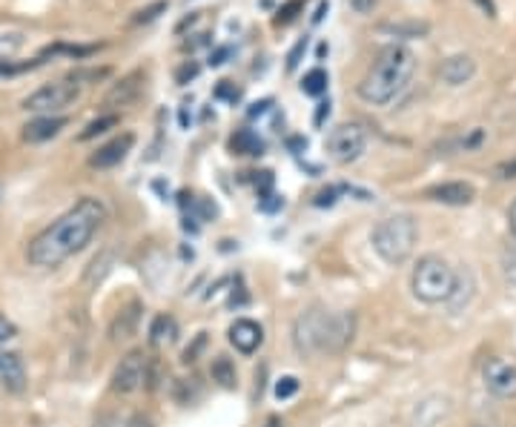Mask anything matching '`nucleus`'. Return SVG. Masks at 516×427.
Here are the masks:
<instances>
[{
  "instance_id": "4be33fe9",
  "label": "nucleus",
  "mask_w": 516,
  "mask_h": 427,
  "mask_svg": "<svg viewBox=\"0 0 516 427\" xmlns=\"http://www.w3.org/2000/svg\"><path fill=\"white\" fill-rule=\"evenodd\" d=\"M23 43H26L23 32H0V61L18 55L23 49Z\"/></svg>"
},
{
  "instance_id": "f704fd0d",
  "label": "nucleus",
  "mask_w": 516,
  "mask_h": 427,
  "mask_svg": "<svg viewBox=\"0 0 516 427\" xmlns=\"http://www.w3.org/2000/svg\"><path fill=\"white\" fill-rule=\"evenodd\" d=\"M218 210H215V204H210V201H201V215L204 218H210V215H215Z\"/></svg>"
},
{
  "instance_id": "423d86ee",
  "label": "nucleus",
  "mask_w": 516,
  "mask_h": 427,
  "mask_svg": "<svg viewBox=\"0 0 516 427\" xmlns=\"http://www.w3.org/2000/svg\"><path fill=\"white\" fill-rule=\"evenodd\" d=\"M367 147V132L359 124H342L330 132L327 138V150L339 161V164H353L356 158H362Z\"/></svg>"
},
{
  "instance_id": "9b49d317",
  "label": "nucleus",
  "mask_w": 516,
  "mask_h": 427,
  "mask_svg": "<svg viewBox=\"0 0 516 427\" xmlns=\"http://www.w3.org/2000/svg\"><path fill=\"white\" fill-rule=\"evenodd\" d=\"M264 342V330H261V324L253 319H238L233 321V327H230V344L236 347L238 353H244V356H253L258 347Z\"/></svg>"
},
{
  "instance_id": "4c0bfd02",
  "label": "nucleus",
  "mask_w": 516,
  "mask_h": 427,
  "mask_svg": "<svg viewBox=\"0 0 516 427\" xmlns=\"http://www.w3.org/2000/svg\"><path fill=\"white\" fill-rule=\"evenodd\" d=\"M267 427H279V422H276V419H270V422H267Z\"/></svg>"
},
{
  "instance_id": "393cba45",
  "label": "nucleus",
  "mask_w": 516,
  "mask_h": 427,
  "mask_svg": "<svg viewBox=\"0 0 516 427\" xmlns=\"http://www.w3.org/2000/svg\"><path fill=\"white\" fill-rule=\"evenodd\" d=\"M215 98H221V101H230V104H236L238 98H241V89L236 84H230V81H221V84L215 86Z\"/></svg>"
},
{
  "instance_id": "473e14b6",
  "label": "nucleus",
  "mask_w": 516,
  "mask_h": 427,
  "mask_svg": "<svg viewBox=\"0 0 516 427\" xmlns=\"http://www.w3.org/2000/svg\"><path fill=\"white\" fill-rule=\"evenodd\" d=\"M499 178H516V164H505V167H499Z\"/></svg>"
},
{
  "instance_id": "20e7f679",
  "label": "nucleus",
  "mask_w": 516,
  "mask_h": 427,
  "mask_svg": "<svg viewBox=\"0 0 516 427\" xmlns=\"http://www.w3.org/2000/svg\"><path fill=\"white\" fill-rule=\"evenodd\" d=\"M456 287V270L442 256L419 258L413 276H410V290L422 304H448Z\"/></svg>"
},
{
  "instance_id": "e433bc0d",
  "label": "nucleus",
  "mask_w": 516,
  "mask_h": 427,
  "mask_svg": "<svg viewBox=\"0 0 516 427\" xmlns=\"http://www.w3.org/2000/svg\"><path fill=\"white\" fill-rule=\"evenodd\" d=\"M367 6H373V0H356V9H367Z\"/></svg>"
},
{
  "instance_id": "c85d7f7f",
  "label": "nucleus",
  "mask_w": 516,
  "mask_h": 427,
  "mask_svg": "<svg viewBox=\"0 0 516 427\" xmlns=\"http://www.w3.org/2000/svg\"><path fill=\"white\" fill-rule=\"evenodd\" d=\"M281 207V198L279 195H270V193H264V198H261V210H279Z\"/></svg>"
},
{
  "instance_id": "5701e85b",
  "label": "nucleus",
  "mask_w": 516,
  "mask_h": 427,
  "mask_svg": "<svg viewBox=\"0 0 516 427\" xmlns=\"http://www.w3.org/2000/svg\"><path fill=\"white\" fill-rule=\"evenodd\" d=\"M115 124H118V118H115V115H104V118L92 121V124L81 132V141H92L95 135H104V132L115 127Z\"/></svg>"
},
{
  "instance_id": "c9c22d12",
  "label": "nucleus",
  "mask_w": 516,
  "mask_h": 427,
  "mask_svg": "<svg viewBox=\"0 0 516 427\" xmlns=\"http://www.w3.org/2000/svg\"><path fill=\"white\" fill-rule=\"evenodd\" d=\"M508 221H511V235H516V201L511 204V210H508Z\"/></svg>"
},
{
  "instance_id": "4468645a",
  "label": "nucleus",
  "mask_w": 516,
  "mask_h": 427,
  "mask_svg": "<svg viewBox=\"0 0 516 427\" xmlns=\"http://www.w3.org/2000/svg\"><path fill=\"white\" fill-rule=\"evenodd\" d=\"M476 75V64L471 55H451L445 58V64L439 66V78L448 86H462Z\"/></svg>"
},
{
  "instance_id": "2f4dec72",
  "label": "nucleus",
  "mask_w": 516,
  "mask_h": 427,
  "mask_svg": "<svg viewBox=\"0 0 516 427\" xmlns=\"http://www.w3.org/2000/svg\"><path fill=\"white\" fill-rule=\"evenodd\" d=\"M327 115H330V101H327V104H319V112H316V127H322Z\"/></svg>"
},
{
  "instance_id": "cd10ccee",
  "label": "nucleus",
  "mask_w": 516,
  "mask_h": 427,
  "mask_svg": "<svg viewBox=\"0 0 516 427\" xmlns=\"http://www.w3.org/2000/svg\"><path fill=\"white\" fill-rule=\"evenodd\" d=\"M164 9H167L164 3H155V6H150V9H144V12H138V18H135V21H138V23L155 21V18H158V12H164Z\"/></svg>"
},
{
  "instance_id": "c756f323",
  "label": "nucleus",
  "mask_w": 516,
  "mask_h": 427,
  "mask_svg": "<svg viewBox=\"0 0 516 427\" xmlns=\"http://www.w3.org/2000/svg\"><path fill=\"white\" fill-rule=\"evenodd\" d=\"M336 193H339V190H327V193L319 195V198H316V207H330V204H336Z\"/></svg>"
},
{
  "instance_id": "b1692460",
  "label": "nucleus",
  "mask_w": 516,
  "mask_h": 427,
  "mask_svg": "<svg viewBox=\"0 0 516 427\" xmlns=\"http://www.w3.org/2000/svg\"><path fill=\"white\" fill-rule=\"evenodd\" d=\"M299 393V379L296 376H284L276 382V399H290Z\"/></svg>"
},
{
  "instance_id": "bb28decb",
  "label": "nucleus",
  "mask_w": 516,
  "mask_h": 427,
  "mask_svg": "<svg viewBox=\"0 0 516 427\" xmlns=\"http://www.w3.org/2000/svg\"><path fill=\"white\" fill-rule=\"evenodd\" d=\"M301 3H304V0H290V3H287V6H284V9H281V12H279V18H276V23H290V21H293V18H296V12H299V9H301Z\"/></svg>"
},
{
  "instance_id": "a878e982",
  "label": "nucleus",
  "mask_w": 516,
  "mask_h": 427,
  "mask_svg": "<svg viewBox=\"0 0 516 427\" xmlns=\"http://www.w3.org/2000/svg\"><path fill=\"white\" fill-rule=\"evenodd\" d=\"M15 336H18V327L0 313V344H6L9 339H15Z\"/></svg>"
},
{
  "instance_id": "39448f33",
  "label": "nucleus",
  "mask_w": 516,
  "mask_h": 427,
  "mask_svg": "<svg viewBox=\"0 0 516 427\" xmlns=\"http://www.w3.org/2000/svg\"><path fill=\"white\" fill-rule=\"evenodd\" d=\"M78 95H81V89H78L75 81H55V84H46L41 86L38 92H32V95L23 101V109L52 115V112H61V109H66L69 104H75Z\"/></svg>"
},
{
  "instance_id": "a211bd4d",
  "label": "nucleus",
  "mask_w": 516,
  "mask_h": 427,
  "mask_svg": "<svg viewBox=\"0 0 516 427\" xmlns=\"http://www.w3.org/2000/svg\"><path fill=\"white\" fill-rule=\"evenodd\" d=\"M230 150H233V155H261L264 141L258 138V132H253V129H238L236 135L230 138Z\"/></svg>"
},
{
  "instance_id": "2eb2a0df",
  "label": "nucleus",
  "mask_w": 516,
  "mask_h": 427,
  "mask_svg": "<svg viewBox=\"0 0 516 427\" xmlns=\"http://www.w3.org/2000/svg\"><path fill=\"white\" fill-rule=\"evenodd\" d=\"M66 124H69V121H66L64 115H43V118H38V121H32V124L23 127V141H29V144L49 141V138H55Z\"/></svg>"
},
{
  "instance_id": "aec40b11",
  "label": "nucleus",
  "mask_w": 516,
  "mask_h": 427,
  "mask_svg": "<svg viewBox=\"0 0 516 427\" xmlns=\"http://www.w3.org/2000/svg\"><path fill=\"white\" fill-rule=\"evenodd\" d=\"M213 379L221 387L236 385V367H233V362H230V359H224V356H218V359L213 362Z\"/></svg>"
},
{
  "instance_id": "6e6552de",
  "label": "nucleus",
  "mask_w": 516,
  "mask_h": 427,
  "mask_svg": "<svg viewBox=\"0 0 516 427\" xmlns=\"http://www.w3.org/2000/svg\"><path fill=\"white\" fill-rule=\"evenodd\" d=\"M144 382H147V356L141 350H132L115 367V373H112V390L127 396V393H135Z\"/></svg>"
},
{
  "instance_id": "f257e3e1",
  "label": "nucleus",
  "mask_w": 516,
  "mask_h": 427,
  "mask_svg": "<svg viewBox=\"0 0 516 427\" xmlns=\"http://www.w3.org/2000/svg\"><path fill=\"white\" fill-rule=\"evenodd\" d=\"M104 218H107V207L98 198H89V195L81 198L72 210H66L58 221H52L43 233L32 238V244L26 250L29 264L43 267V270L61 267L66 258L81 253L95 238Z\"/></svg>"
},
{
  "instance_id": "f03ea898",
  "label": "nucleus",
  "mask_w": 516,
  "mask_h": 427,
  "mask_svg": "<svg viewBox=\"0 0 516 427\" xmlns=\"http://www.w3.org/2000/svg\"><path fill=\"white\" fill-rule=\"evenodd\" d=\"M413 69H416V58L408 46H387L385 52H379L373 66L367 69L365 81L359 84L362 101L373 104V107L390 104L408 86Z\"/></svg>"
},
{
  "instance_id": "0eeeda50",
  "label": "nucleus",
  "mask_w": 516,
  "mask_h": 427,
  "mask_svg": "<svg viewBox=\"0 0 516 427\" xmlns=\"http://www.w3.org/2000/svg\"><path fill=\"white\" fill-rule=\"evenodd\" d=\"M330 313L322 310H310L296 321V347L299 353H324V330H327Z\"/></svg>"
},
{
  "instance_id": "412c9836",
  "label": "nucleus",
  "mask_w": 516,
  "mask_h": 427,
  "mask_svg": "<svg viewBox=\"0 0 516 427\" xmlns=\"http://www.w3.org/2000/svg\"><path fill=\"white\" fill-rule=\"evenodd\" d=\"M502 276L511 287H516V235H511V241L502 250Z\"/></svg>"
},
{
  "instance_id": "6ab92c4d",
  "label": "nucleus",
  "mask_w": 516,
  "mask_h": 427,
  "mask_svg": "<svg viewBox=\"0 0 516 427\" xmlns=\"http://www.w3.org/2000/svg\"><path fill=\"white\" fill-rule=\"evenodd\" d=\"M301 92L304 95H313V98H319L327 92V72L324 69H310L307 75H304V81H301Z\"/></svg>"
},
{
  "instance_id": "72a5a7b5",
  "label": "nucleus",
  "mask_w": 516,
  "mask_h": 427,
  "mask_svg": "<svg viewBox=\"0 0 516 427\" xmlns=\"http://www.w3.org/2000/svg\"><path fill=\"white\" fill-rule=\"evenodd\" d=\"M301 49H304V43H299V46H296V52L290 55V61H287V69H296V64H299Z\"/></svg>"
},
{
  "instance_id": "9d476101",
  "label": "nucleus",
  "mask_w": 516,
  "mask_h": 427,
  "mask_svg": "<svg viewBox=\"0 0 516 427\" xmlns=\"http://www.w3.org/2000/svg\"><path fill=\"white\" fill-rule=\"evenodd\" d=\"M0 385L6 393L21 396L23 390L29 387V376H26V364L18 353L0 350Z\"/></svg>"
},
{
  "instance_id": "ddd939ff",
  "label": "nucleus",
  "mask_w": 516,
  "mask_h": 427,
  "mask_svg": "<svg viewBox=\"0 0 516 427\" xmlns=\"http://www.w3.org/2000/svg\"><path fill=\"white\" fill-rule=\"evenodd\" d=\"M428 198L436 201V204H448V207H465V204H471L473 198H476V190L468 181H451V184L430 187Z\"/></svg>"
},
{
  "instance_id": "7c9ffc66",
  "label": "nucleus",
  "mask_w": 516,
  "mask_h": 427,
  "mask_svg": "<svg viewBox=\"0 0 516 427\" xmlns=\"http://www.w3.org/2000/svg\"><path fill=\"white\" fill-rule=\"evenodd\" d=\"M195 75H198V66L187 64L184 69H181V72H178V84H184L187 78H195Z\"/></svg>"
},
{
  "instance_id": "f3484780",
  "label": "nucleus",
  "mask_w": 516,
  "mask_h": 427,
  "mask_svg": "<svg viewBox=\"0 0 516 427\" xmlns=\"http://www.w3.org/2000/svg\"><path fill=\"white\" fill-rule=\"evenodd\" d=\"M473 276L471 270H462V273H456V287H453V296L448 299V307H451V313H459V310H465L468 307V301L473 299Z\"/></svg>"
},
{
  "instance_id": "1a4fd4ad",
  "label": "nucleus",
  "mask_w": 516,
  "mask_h": 427,
  "mask_svg": "<svg viewBox=\"0 0 516 427\" xmlns=\"http://www.w3.org/2000/svg\"><path fill=\"white\" fill-rule=\"evenodd\" d=\"M485 387L494 393L496 399H516V364L508 359H488L482 367Z\"/></svg>"
},
{
  "instance_id": "dca6fc26",
  "label": "nucleus",
  "mask_w": 516,
  "mask_h": 427,
  "mask_svg": "<svg viewBox=\"0 0 516 427\" xmlns=\"http://www.w3.org/2000/svg\"><path fill=\"white\" fill-rule=\"evenodd\" d=\"M150 339L155 347H164V344H172L178 339V321L172 319L170 313H161L152 319L150 327Z\"/></svg>"
},
{
  "instance_id": "7ed1b4c3",
  "label": "nucleus",
  "mask_w": 516,
  "mask_h": 427,
  "mask_svg": "<svg viewBox=\"0 0 516 427\" xmlns=\"http://www.w3.org/2000/svg\"><path fill=\"white\" fill-rule=\"evenodd\" d=\"M416 238H419V227L410 215H390L385 221H379L373 227V235H370L373 250L390 267H399L413 256Z\"/></svg>"
},
{
  "instance_id": "f8f14e48",
  "label": "nucleus",
  "mask_w": 516,
  "mask_h": 427,
  "mask_svg": "<svg viewBox=\"0 0 516 427\" xmlns=\"http://www.w3.org/2000/svg\"><path fill=\"white\" fill-rule=\"evenodd\" d=\"M132 144H135V138L124 132V135H118V138H112L107 147H101V150L95 152L92 158H89V164L92 167H98V170H109V167H118L124 158L129 155L132 150Z\"/></svg>"
}]
</instances>
